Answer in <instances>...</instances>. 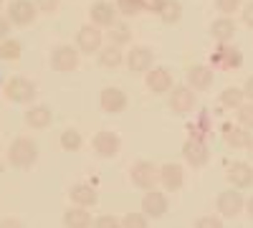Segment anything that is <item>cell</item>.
<instances>
[{
  "instance_id": "obj_1",
  "label": "cell",
  "mask_w": 253,
  "mask_h": 228,
  "mask_svg": "<svg viewBox=\"0 0 253 228\" xmlns=\"http://www.w3.org/2000/svg\"><path fill=\"white\" fill-rule=\"evenodd\" d=\"M38 160V144L31 137H15L8 147V162L15 170H28Z\"/></svg>"
},
{
  "instance_id": "obj_2",
  "label": "cell",
  "mask_w": 253,
  "mask_h": 228,
  "mask_svg": "<svg viewBox=\"0 0 253 228\" xmlns=\"http://www.w3.org/2000/svg\"><path fill=\"white\" fill-rule=\"evenodd\" d=\"M79 58H81V53H79V48L76 46H71V44H58L53 51H51V69L56 71V74H71L76 66H79Z\"/></svg>"
},
{
  "instance_id": "obj_3",
  "label": "cell",
  "mask_w": 253,
  "mask_h": 228,
  "mask_svg": "<svg viewBox=\"0 0 253 228\" xmlns=\"http://www.w3.org/2000/svg\"><path fill=\"white\" fill-rule=\"evenodd\" d=\"M129 178H132V182L137 185L139 190H144V193L155 190V185L160 182V168L155 162H150V160H139V162L132 165Z\"/></svg>"
},
{
  "instance_id": "obj_4",
  "label": "cell",
  "mask_w": 253,
  "mask_h": 228,
  "mask_svg": "<svg viewBox=\"0 0 253 228\" xmlns=\"http://www.w3.org/2000/svg\"><path fill=\"white\" fill-rule=\"evenodd\" d=\"M182 157H185V162L190 165V168H203V165H208V160H210L208 142L200 135H190L182 144Z\"/></svg>"
},
{
  "instance_id": "obj_5",
  "label": "cell",
  "mask_w": 253,
  "mask_h": 228,
  "mask_svg": "<svg viewBox=\"0 0 253 228\" xmlns=\"http://www.w3.org/2000/svg\"><path fill=\"white\" fill-rule=\"evenodd\" d=\"M5 96L15 104H31L36 99V84L26 76H13L5 84Z\"/></svg>"
},
{
  "instance_id": "obj_6",
  "label": "cell",
  "mask_w": 253,
  "mask_h": 228,
  "mask_svg": "<svg viewBox=\"0 0 253 228\" xmlns=\"http://www.w3.org/2000/svg\"><path fill=\"white\" fill-rule=\"evenodd\" d=\"M144 84L152 94H170L175 89V81H172V74L170 69L165 66H152L150 71L144 74Z\"/></svg>"
},
{
  "instance_id": "obj_7",
  "label": "cell",
  "mask_w": 253,
  "mask_h": 228,
  "mask_svg": "<svg viewBox=\"0 0 253 228\" xmlns=\"http://www.w3.org/2000/svg\"><path fill=\"white\" fill-rule=\"evenodd\" d=\"M215 205H218V213L223 218H236V216H241L246 211V198L241 195V190L230 188V190H223L218 195V203Z\"/></svg>"
},
{
  "instance_id": "obj_8",
  "label": "cell",
  "mask_w": 253,
  "mask_h": 228,
  "mask_svg": "<svg viewBox=\"0 0 253 228\" xmlns=\"http://www.w3.org/2000/svg\"><path fill=\"white\" fill-rule=\"evenodd\" d=\"M124 64L132 74H147L155 64V53L147 46H132L129 53H124Z\"/></svg>"
},
{
  "instance_id": "obj_9",
  "label": "cell",
  "mask_w": 253,
  "mask_h": 228,
  "mask_svg": "<svg viewBox=\"0 0 253 228\" xmlns=\"http://www.w3.org/2000/svg\"><path fill=\"white\" fill-rule=\"evenodd\" d=\"M101 41H104L101 28L86 23V26H81L79 33H76V48H79V53H89L91 56V53L101 51Z\"/></svg>"
},
{
  "instance_id": "obj_10",
  "label": "cell",
  "mask_w": 253,
  "mask_h": 228,
  "mask_svg": "<svg viewBox=\"0 0 253 228\" xmlns=\"http://www.w3.org/2000/svg\"><path fill=\"white\" fill-rule=\"evenodd\" d=\"M195 104H198V96H195V91L190 87H175L170 91V109H172V114L187 117L190 112L195 109Z\"/></svg>"
},
{
  "instance_id": "obj_11",
  "label": "cell",
  "mask_w": 253,
  "mask_h": 228,
  "mask_svg": "<svg viewBox=\"0 0 253 228\" xmlns=\"http://www.w3.org/2000/svg\"><path fill=\"white\" fill-rule=\"evenodd\" d=\"M38 18V8L31 0H10L8 5V20L13 26H31Z\"/></svg>"
},
{
  "instance_id": "obj_12",
  "label": "cell",
  "mask_w": 253,
  "mask_h": 228,
  "mask_svg": "<svg viewBox=\"0 0 253 228\" xmlns=\"http://www.w3.org/2000/svg\"><path fill=\"white\" fill-rule=\"evenodd\" d=\"M126 104H129V99H126V94L117 87H107L99 94V107L107 114H122L126 109Z\"/></svg>"
},
{
  "instance_id": "obj_13",
  "label": "cell",
  "mask_w": 253,
  "mask_h": 228,
  "mask_svg": "<svg viewBox=\"0 0 253 228\" xmlns=\"http://www.w3.org/2000/svg\"><path fill=\"white\" fill-rule=\"evenodd\" d=\"M119 147H122L119 135L117 132H109V130L94 135V139H91V150L96 152V157H117L119 155Z\"/></svg>"
},
{
  "instance_id": "obj_14",
  "label": "cell",
  "mask_w": 253,
  "mask_h": 228,
  "mask_svg": "<svg viewBox=\"0 0 253 228\" xmlns=\"http://www.w3.org/2000/svg\"><path fill=\"white\" fill-rule=\"evenodd\" d=\"M117 5H112L109 0H96L89 10V18H91V26L96 28H112L117 23Z\"/></svg>"
},
{
  "instance_id": "obj_15",
  "label": "cell",
  "mask_w": 253,
  "mask_h": 228,
  "mask_svg": "<svg viewBox=\"0 0 253 228\" xmlns=\"http://www.w3.org/2000/svg\"><path fill=\"white\" fill-rule=\"evenodd\" d=\"M167 211H170V200H167L165 193L160 190H147L142 195V213L147 218H162Z\"/></svg>"
},
{
  "instance_id": "obj_16",
  "label": "cell",
  "mask_w": 253,
  "mask_h": 228,
  "mask_svg": "<svg viewBox=\"0 0 253 228\" xmlns=\"http://www.w3.org/2000/svg\"><path fill=\"white\" fill-rule=\"evenodd\" d=\"M243 64V56L236 46L230 44H218L215 53H213V66L215 69H223V71H230V69H238Z\"/></svg>"
},
{
  "instance_id": "obj_17",
  "label": "cell",
  "mask_w": 253,
  "mask_h": 228,
  "mask_svg": "<svg viewBox=\"0 0 253 228\" xmlns=\"http://www.w3.org/2000/svg\"><path fill=\"white\" fill-rule=\"evenodd\" d=\"M182 182H185V170H182V165H177V162H165L162 168H160V185H162L167 193L180 190Z\"/></svg>"
},
{
  "instance_id": "obj_18",
  "label": "cell",
  "mask_w": 253,
  "mask_h": 228,
  "mask_svg": "<svg viewBox=\"0 0 253 228\" xmlns=\"http://www.w3.org/2000/svg\"><path fill=\"white\" fill-rule=\"evenodd\" d=\"M213 81H215V74H213V69L205 66V64H195V66L187 69V87L193 91L210 89V87H213Z\"/></svg>"
},
{
  "instance_id": "obj_19",
  "label": "cell",
  "mask_w": 253,
  "mask_h": 228,
  "mask_svg": "<svg viewBox=\"0 0 253 228\" xmlns=\"http://www.w3.org/2000/svg\"><path fill=\"white\" fill-rule=\"evenodd\" d=\"M228 182H230V188H236V190H248L251 185H253V168L248 162H233L228 168Z\"/></svg>"
},
{
  "instance_id": "obj_20",
  "label": "cell",
  "mask_w": 253,
  "mask_h": 228,
  "mask_svg": "<svg viewBox=\"0 0 253 228\" xmlns=\"http://www.w3.org/2000/svg\"><path fill=\"white\" fill-rule=\"evenodd\" d=\"M223 139L228 147H233V150H248L251 144H253V137L246 127H241V124H225L223 127Z\"/></svg>"
},
{
  "instance_id": "obj_21",
  "label": "cell",
  "mask_w": 253,
  "mask_h": 228,
  "mask_svg": "<svg viewBox=\"0 0 253 228\" xmlns=\"http://www.w3.org/2000/svg\"><path fill=\"white\" fill-rule=\"evenodd\" d=\"M69 198H71L74 205H81V208H94V205L99 203V195H96V190L91 188L89 182H76V185H71Z\"/></svg>"
},
{
  "instance_id": "obj_22",
  "label": "cell",
  "mask_w": 253,
  "mask_h": 228,
  "mask_svg": "<svg viewBox=\"0 0 253 228\" xmlns=\"http://www.w3.org/2000/svg\"><path fill=\"white\" fill-rule=\"evenodd\" d=\"M23 119H26V124H28L31 130H46V127H51V124H53V112L46 104H36V107H31L26 112Z\"/></svg>"
},
{
  "instance_id": "obj_23",
  "label": "cell",
  "mask_w": 253,
  "mask_h": 228,
  "mask_svg": "<svg viewBox=\"0 0 253 228\" xmlns=\"http://www.w3.org/2000/svg\"><path fill=\"white\" fill-rule=\"evenodd\" d=\"M210 36H213L218 44H230L236 36V20L230 15H220L210 23Z\"/></svg>"
},
{
  "instance_id": "obj_24",
  "label": "cell",
  "mask_w": 253,
  "mask_h": 228,
  "mask_svg": "<svg viewBox=\"0 0 253 228\" xmlns=\"http://www.w3.org/2000/svg\"><path fill=\"white\" fill-rule=\"evenodd\" d=\"M91 213L89 208H81V205H71V208L63 211V228H91Z\"/></svg>"
},
{
  "instance_id": "obj_25",
  "label": "cell",
  "mask_w": 253,
  "mask_h": 228,
  "mask_svg": "<svg viewBox=\"0 0 253 228\" xmlns=\"http://www.w3.org/2000/svg\"><path fill=\"white\" fill-rule=\"evenodd\" d=\"M157 15H160L162 23H167V26H175L177 20L182 18V5H180V0H160Z\"/></svg>"
},
{
  "instance_id": "obj_26",
  "label": "cell",
  "mask_w": 253,
  "mask_h": 228,
  "mask_svg": "<svg viewBox=\"0 0 253 228\" xmlns=\"http://www.w3.org/2000/svg\"><path fill=\"white\" fill-rule=\"evenodd\" d=\"M99 64H101L104 69H117V66H122V64H124V53H122V48L114 46V44L101 46V51H99Z\"/></svg>"
},
{
  "instance_id": "obj_27",
  "label": "cell",
  "mask_w": 253,
  "mask_h": 228,
  "mask_svg": "<svg viewBox=\"0 0 253 228\" xmlns=\"http://www.w3.org/2000/svg\"><path fill=\"white\" fill-rule=\"evenodd\" d=\"M109 44H114L119 48H124L126 44H132V28H129L126 20H117V23L109 28Z\"/></svg>"
},
{
  "instance_id": "obj_28",
  "label": "cell",
  "mask_w": 253,
  "mask_h": 228,
  "mask_svg": "<svg viewBox=\"0 0 253 228\" xmlns=\"http://www.w3.org/2000/svg\"><path fill=\"white\" fill-rule=\"evenodd\" d=\"M20 53H23V44H20L18 38H5V41H0V58L3 61H18Z\"/></svg>"
},
{
  "instance_id": "obj_29",
  "label": "cell",
  "mask_w": 253,
  "mask_h": 228,
  "mask_svg": "<svg viewBox=\"0 0 253 228\" xmlns=\"http://www.w3.org/2000/svg\"><path fill=\"white\" fill-rule=\"evenodd\" d=\"M81 144H84V137L79 135V130L69 127V130L61 132V147L66 150V152H79Z\"/></svg>"
},
{
  "instance_id": "obj_30",
  "label": "cell",
  "mask_w": 253,
  "mask_h": 228,
  "mask_svg": "<svg viewBox=\"0 0 253 228\" xmlns=\"http://www.w3.org/2000/svg\"><path fill=\"white\" fill-rule=\"evenodd\" d=\"M243 101H246V94H243V89H238V87H228V89L220 94V104L228 107V109H238Z\"/></svg>"
},
{
  "instance_id": "obj_31",
  "label": "cell",
  "mask_w": 253,
  "mask_h": 228,
  "mask_svg": "<svg viewBox=\"0 0 253 228\" xmlns=\"http://www.w3.org/2000/svg\"><path fill=\"white\" fill-rule=\"evenodd\" d=\"M114 5H117V13H122L124 18H134V15L142 13L144 0H117Z\"/></svg>"
},
{
  "instance_id": "obj_32",
  "label": "cell",
  "mask_w": 253,
  "mask_h": 228,
  "mask_svg": "<svg viewBox=\"0 0 253 228\" xmlns=\"http://www.w3.org/2000/svg\"><path fill=\"white\" fill-rule=\"evenodd\" d=\"M238 114V124L241 127H246V130H253V101H243V104L236 109Z\"/></svg>"
},
{
  "instance_id": "obj_33",
  "label": "cell",
  "mask_w": 253,
  "mask_h": 228,
  "mask_svg": "<svg viewBox=\"0 0 253 228\" xmlns=\"http://www.w3.org/2000/svg\"><path fill=\"white\" fill-rule=\"evenodd\" d=\"M119 223H122V228H147V216L144 213H126Z\"/></svg>"
},
{
  "instance_id": "obj_34",
  "label": "cell",
  "mask_w": 253,
  "mask_h": 228,
  "mask_svg": "<svg viewBox=\"0 0 253 228\" xmlns=\"http://www.w3.org/2000/svg\"><path fill=\"white\" fill-rule=\"evenodd\" d=\"M215 5H218V13L223 15H233L243 8V0H215Z\"/></svg>"
},
{
  "instance_id": "obj_35",
  "label": "cell",
  "mask_w": 253,
  "mask_h": 228,
  "mask_svg": "<svg viewBox=\"0 0 253 228\" xmlns=\"http://www.w3.org/2000/svg\"><path fill=\"white\" fill-rule=\"evenodd\" d=\"M193 228H223V221L220 216H200Z\"/></svg>"
},
{
  "instance_id": "obj_36",
  "label": "cell",
  "mask_w": 253,
  "mask_h": 228,
  "mask_svg": "<svg viewBox=\"0 0 253 228\" xmlns=\"http://www.w3.org/2000/svg\"><path fill=\"white\" fill-rule=\"evenodd\" d=\"M91 228H122V223H119L114 216H99V218L91 223Z\"/></svg>"
},
{
  "instance_id": "obj_37",
  "label": "cell",
  "mask_w": 253,
  "mask_h": 228,
  "mask_svg": "<svg viewBox=\"0 0 253 228\" xmlns=\"http://www.w3.org/2000/svg\"><path fill=\"white\" fill-rule=\"evenodd\" d=\"M33 3H36V8L41 10V13H56V8H58V3H61V0H33Z\"/></svg>"
},
{
  "instance_id": "obj_38",
  "label": "cell",
  "mask_w": 253,
  "mask_h": 228,
  "mask_svg": "<svg viewBox=\"0 0 253 228\" xmlns=\"http://www.w3.org/2000/svg\"><path fill=\"white\" fill-rule=\"evenodd\" d=\"M243 13H241V18H243V23L248 26V28H253V0L251 3H246L243 8H241Z\"/></svg>"
},
{
  "instance_id": "obj_39",
  "label": "cell",
  "mask_w": 253,
  "mask_h": 228,
  "mask_svg": "<svg viewBox=\"0 0 253 228\" xmlns=\"http://www.w3.org/2000/svg\"><path fill=\"white\" fill-rule=\"evenodd\" d=\"M8 33H10V20L8 15H0V41H5Z\"/></svg>"
},
{
  "instance_id": "obj_40",
  "label": "cell",
  "mask_w": 253,
  "mask_h": 228,
  "mask_svg": "<svg viewBox=\"0 0 253 228\" xmlns=\"http://www.w3.org/2000/svg\"><path fill=\"white\" fill-rule=\"evenodd\" d=\"M0 228H26L23 221H18V218H3L0 221Z\"/></svg>"
},
{
  "instance_id": "obj_41",
  "label": "cell",
  "mask_w": 253,
  "mask_h": 228,
  "mask_svg": "<svg viewBox=\"0 0 253 228\" xmlns=\"http://www.w3.org/2000/svg\"><path fill=\"white\" fill-rule=\"evenodd\" d=\"M243 94H246V99H248V101H253V76H248V79H246V84H243Z\"/></svg>"
},
{
  "instance_id": "obj_42",
  "label": "cell",
  "mask_w": 253,
  "mask_h": 228,
  "mask_svg": "<svg viewBox=\"0 0 253 228\" xmlns=\"http://www.w3.org/2000/svg\"><path fill=\"white\" fill-rule=\"evenodd\" d=\"M246 213H248V216L253 218V195H251V198L246 200Z\"/></svg>"
},
{
  "instance_id": "obj_43",
  "label": "cell",
  "mask_w": 253,
  "mask_h": 228,
  "mask_svg": "<svg viewBox=\"0 0 253 228\" xmlns=\"http://www.w3.org/2000/svg\"><path fill=\"white\" fill-rule=\"evenodd\" d=\"M0 175H3V160H0Z\"/></svg>"
},
{
  "instance_id": "obj_44",
  "label": "cell",
  "mask_w": 253,
  "mask_h": 228,
  "mask_svg": "<svg viewBox=\"0 0 253 228\" xmlns=\"http://www.w3.org/2000/svg\"><path fill=\"white\" fill-rule=\"evenodd\" d=\"M0 5H3V0H0Z\"/></svg>"
}]
</instances>
